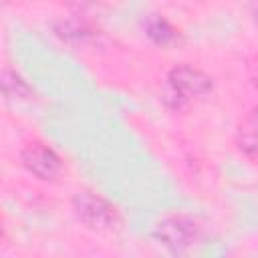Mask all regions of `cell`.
I'll list each match as a JSON object with an SVG mask.
<instances>
[{"instance_id": "cell-1", "label": "cell", "mask_w": 258, "mask_h": 258, "mask_svg": "<svg viewBox=\"0 0 258 258\" xmlns=\"http://www.w3.org/2000/svg\"><path fill=\"white\" fill-rule=\"evenodd\" d=\"M212 89L214 79L206 71L189 62H181L167 71L161 89V101L169 111H183L194 101L208 97Z\"/></svg>"}, {"instance_id": "cell-2", "label": "cell", "mask_w": 258, "mask_h": 258, "mask_svg": "<svg viewBox=\"0 0 258 258\" xmlns=\"http://www.w3.org/2000/svg\"><path fill=\"white\" fill-rule=\"evenodd\" d=\"M155 242L169 250L171 254H185L189 252L202 238V226L200 222L181 212L165 214L161 216L151 230Z\"/></svg>"}, {"instance_id": "cell-3", "label": "cell", "mask_w": 258, "mask_h": 258, "mask_svg": "<svg viewBox=\"0 0 258 258\" xmlns=\"http://www.w3.org/2000/svg\"><path fill=\"white\" fill-rule=\"evenodd\" d=\"M71 208L81 224L97 232H113L121 226V214L107 198L91 191L79 189L71 198Z\"/></svg>"}, {"instance_id": "cell-4", "label": "cell", "mask_w": 258, "mask_h": 258, "mask_svg": "<svg viewBox=\"0 0 258 258\" xmlns=\"http://www.w3.org/2000/svg\"><path fill=\"white\" fill-rule=\"evenodd\" d=\"M20 161L30 175L42 181H54L64 169L62 157L40 139L24 143V147L20 149Z\"/></svg>"}, {"instance_id": "cell-5", "label": "cell", "mask_w": 258, "mask_h": 258, "mask_svg": "<svg viewBox=\"0 0 258 258\" xmlns=\"http://www.w3.org/2000/svg\"><path fill=\"white\" fill-rule=\"evenodd\" d=\"M143 32H145V36L155 46H161V48L177 46L183 40L179 28L173 26L163 14H157V12L145 16V20H143Z\"/></svg>"}, {"instance_id": "cell-6", "label": "cell", "mask_w": 258, "mask_h": 258, "mask_svg": "<svg viewBox=\"0 0 258 258\" xmlns=\"http://www.w3.org/2000/svg\"><path fill=\"white\" fill-rule=\"evenodd\" d=\"M234 143L238 151L250 159H258V105H254L238 123Z\"/></svg>"}, {"instance_id": "cell-7", "label": "cell", "mask_w": 258, "mask_h": 258, "mask_svg": "<svg viewBox=\"0 0 258 258\" xmlns=\"http://www.w3.org/2000/svg\"><path fill=\"white\" fill-rule=\"evenodd\" d=\"M50 28H52V34L56 38H60L62 42L73 44V46L87 44L95 36V28L87 20H83L81 16L79 18H60V20H54L50 24Z\"/></svg>"}, {"instance_id": "cell-8", "label": "cell", "mask_w": 258, "mask_h": 258, "mask_svg": "<svg viewBox=\"0 0 258 258\" xmlns=\"http://www.w3.org/2000/svg\"><path fill=\"white\" fill-rule=\"evenodd\" d=\"M0 85H2V93L8 101H30V99H34V89L24 81L22 75L12 71L10 67L2 69Z\"/></svg>"}, {"instance_id": "cell-9", "label": "cell", "mask_w": 258, "mask_h": 258, "mask_svg": "<svg viewBox=\"0 0 258 258\" xmlns=\"http://www.w3.org/2000/svg\"><path fill=\"white\" fill-rule=\"evenodd\" d=\"M250 14H252V20H254L256 26H258V0H252V4H250Z\"/></svg>"}, {"instance_id": "cell-10", "label": "cell", "mask_w": 258, "mask_h": 258, "mask_svg": "<svg viewBox=\"0 0 258 258\" xmlns=\"http://www.w3.org/2000/svg\"><path fill=\"white\" fill-rule=\"evenodd\" d=\"M252 83H254V87L258 89V60H256V64L252 67Z\"/></svg>"}]
</instances>
